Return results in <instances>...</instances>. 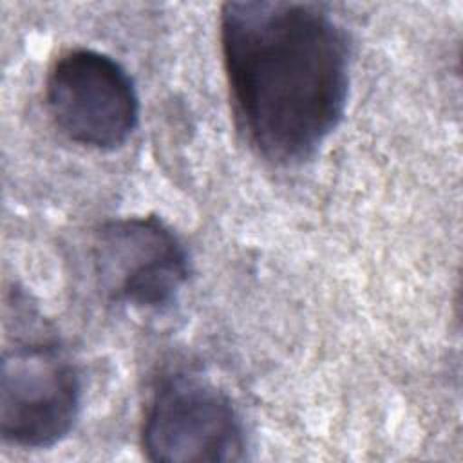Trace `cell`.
I'll return each mask as SVG.
<instances>
[{"label": "cell", "mask_w": 463, "mask_h": 463, "mask_svg": "<svg viewBox=\"0 0 463 463\" xmlns=\"http://www.w3.org/2000/svg\"><path fill=\"white\" fill-rule=\"evenodd\" d=\"M45 107L69 141L101 152L123 146L139 121V96L128 71L87 47L69 49L52 61Z\"/></svg>", "instance_id": "3"}, {"label": "cell", "mask_w": 463, "mask_h": 463, "mask_svg": "<svg viewBox=\"0 0 463 463\" xmlns=\"http://www.w3.org/2000/svg\"><path fill=\"white\" fill-rule=\"evenodd\" d=\"M219 38L233 116L248 145L280 166L313 157L345 114V29L320 4L226 2Z\"/></svg>", "instance_id": "1"}, {"label": "cell", "mask_w": 463, "mask_h": 463, "mask_svg": "<svg viewBox=\"0 0 463 463\" xmlns=\"http://www.w3.org/2000/svg\"><path fill=\"white\" fill-rule=\"evenodd\" d=\"M92 264L107 298L145 311L170 307L190 275L184 244L157 215L103 222L94 233Z\"/></svg>", "instance_id": "5"}, {"label": "cell", "mask_w": 463, "mask_h": 463, "mask_svg": "<svg viewBox=\"0 0 463 463\" xmlns=\"http://www.w3.org/2000/svg\"><path fill=\"white\" fill-rule=\"evenodd\" d=\"M27 309L24 333L2 356L0 434L20 449H51L74 429L81 409L80 373L60 340Z\"/></svg>", "instance_id": "2"}, {"label": "cell", "mask_w": 463, "mask_h": 463, "mask_svg": "<svg viewBox=\"0 0 463 463\" xmlns=\"http://www.w3.org/2000/svg\"><path fill=\"white\" fill-rule=\"evenodd\" d=\"M141 449L150 461H241L246 430L228 392L197 374L174 373L148 400Z\"/></svg>", "instance_id": "4"}]
</instances>
